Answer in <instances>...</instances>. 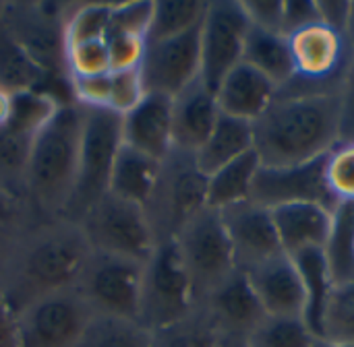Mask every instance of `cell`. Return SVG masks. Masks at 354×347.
I'll return each mask as SVG.
<instances>
[{"mask_svg": "<svg viewBox=\"0 0 354 347\" xmlns=\"http://www.w3.org/2000/svg\"><path fill=\"white\" fill-rule=\"evenodd\" d=\"M89 252L79 224L64 217L27 221L0 275V292L12 315L48 294L73 288Z\"/></svg>", "mask_w": 354, "mask_h": 347, "instance_id": "6da1fadb", "label": "cell"}, {"mask_svg": "<svg viewBox=\"0 0 354 347\" xmlns=\"http://www.w3.org/2000/svg\"><path fill=\"white\" fill-rule=\"evenodd\" d=\"M338 143V93H278L272 106L253 122V151L263 168L317 161Z\"/></svg>", "mask_w": 354, "mask_h": 347, "instance_id": "7a4b0ae2", "label": "cell"}, {"mask_svg": "<svg viewBox=\"0 0 354 347\" xmlns=\"http://www.w3.org/2000/svg\"><path fill=\"white\" fill-rule=\"evenodd\" d=\"M83 137V108L62 103L31 145L25 207L33 221L58 219L71 201Z\"/></svg>", "mask_w": 354, "mask_h": 347, "instance_id": "3957f363", "label": "cell"}, {"mask_svg": "<svg viewBox=\"0 0 354 347\" xmlns=\"http://www.w3.org/2000/svg\"><path fill=\"white\" fill-rule=\"evenodd\" d=\"M292 54V81L278 93L319 95L338 93L354 60L346 35L326 23H313L288 35Z\"/></svg>", "mask_w": 354, "mask_h": 347, "instance_id": "277c9868", "label": "cell"}, {"mask_svg": "<svg viewBox=\"0 0 354 347\" xmlns=\"http://www.w3.org/2000/svg\"><path fill=\"white\" fill-rule=\"evenodd\" d=\"M71 4L0 2V23L27 58L54 83H66L64 21Z\"/></svg>", "mask_w": 354, "mask_h": 347, "instance_id": "5b68a950", "label": "cell"}, {"mask_svg": "<svg viewBox=\"0 0 354 347\" xmlns=\"http://www.w3.org/2000/svg\"><path fill=\"white\" fill-rule=\"evenodd\" d=\"M172 240L197 306L239 271L220 211L212 207L195 213Z\"/></svg>", "mask_w": 354, "mask_h": 347, "instance_id": "8992f818", "label": "cell"}, {"mask_svg": "<svg viewBox=\"0 0 354 347\" xmlns=\"http://www.w3.org/2000/svg\"><path fill=\"white\" fill-rule=\"evenodd\" d=\"M122 145L120 116L110 110L83 108V137L79 151V168L64 219L79 221L81 215L108 195L112 166Z\"/></svg>", "mask_w": 354, "mask_h": 347, "instance_id": "52a82bcc", "label": "cell"}, {"mask_svg": "<svg viewBox=\"0 0 354 347\" xmlns=\"http://www.w3.org/2000/svg\"><path fill=\"white\" fill-rule=\"evenodd\" d=\"M197 308L174 240L156 244L141 269L137 323L149 333L187 319Z\"/></svg>", "mask_w": 354, "mask_h": 347, "instance_id": "ba28073f", "label": "cell"}, {"mask_svg": "<svg viewBox=\"0 0 354 347\" xmlns=\"http://www.w3.org/2000/svg\"><path fill=\"white\" fill-rule=\"evenodd\" d=\"M205 190L207 176L199 172L193 155L172 149L162 159L156 188L145 205L158 244L172 240L195 213L207 207Z\"/></svg>", "mask_w": 354, "mask_h": 347, "instance_id": "9c48e42d", "label": "cell"}, {"mask_svg": "<svg viewBox=\"0 0 354 347\" xmlns=\"http://www.w3.org/2000/svg\"><path fill=\"white\" fill-rule=\"evenodd\" d=\"M77 224L91 250L137 263H145L158 244L145 209L110 192L93 203Z\"/></svg>", "mask_w": 354, "mask_h": 347, "instance_id": "30bf717a", "label": "cell"}, {"mask_svg": "<svg viewBox=\"0 0 354 347\" xmlns=\"http://www.w3.org/2000/svg\"><path fill=\"white\" fill-rule=\"evenodd\" d=\"M143 263L91 250L75 284L93 317L137 321Z\"/></svg>", "mask_w": 354, "mask_h": 347, "instance_id": "8fae6325", "label": "cell"}, {"mask_svg": "<svg viewBox=\"0 0 354 347\" xmlns=\"http://www.w3.org/2000/svg\"><path fill=\"white\" fill-rule=\"evenodd\" d=\"M91 319L75 286L48 294L15 315L17 347H75Z\"/></svg>", "mask_w": 354, "mask_h": 347, "instance_id": "7c38bea8", "label": "cell"}, {"mask_svg": "<svg viewBox=\"0 0 354 347\" xmlns=\"http://www.w3.org/2000/svg\"><path fill=\"white\" fill-rule=\"evenodd\" d=\"M249 19L241 0L207 2L199 27L201 75L199 79L216 91L222 79L243 62Z\"/></svg>", "mask_w": 354, "mask_h": 347, "instance_id": "4fadbf2b", "label": "cell"}, {"mask_svg": "<svg viewBox=\"0 0 354 347\" xmlns=\"http://www.w3.org/2000/svg\"><path fill=\"white\" fill-rule=\"evenodd\" d=\"M201 27V25H199ZM199 27L162 41H147L139 64L145 93L174 97L201 75Z\"/></svg>", "mask_w": 354, "mask_h": 347, "instance_id": "5bb4252c", "label": "cell"}, {"mask_svg": "<svg viewBox=\"0 0 354 347\" xmlns=\"http://www.w3.org/2000/svg\"><path fill=\"white\" fill-rule=\"evenodd\" d=\"M253 203L276 209L292 203H315L328 209H336L338 201L326 182V157L290 168H259L251 199Z\"/></svg>", "mask_w": 354, "mask_h": 347, "instance_id": "9a60e30c", "label": "cell"}, {"mask_svg": "<svg viewBox=\"0 0 354 347\" xmlns=\"http://www.w3.org/2000/svg\"><path fill=\"white\" fill-rule=\"evenodd\" d=\"M220 217L232 246L236 269L241 273H247L270 259L284 255L270 209L253 201H245L222 209Z\"/></svg>", "mask_w": 354, "mask_h": 347, "instance_id": "2e32d148", "label": "cell"}, {"mask_svg": "<svg viewBox=\"0 0 354 347\" xmlns=\"http://www.w3.org/2000/svg\"><path fill=\"white\" fill-rule=\"evenodd\" d=\"M197 308L205 313L218 335H234L245 339L266 319L247 275L241 271L228 277Z\"/></svg>", "mask_w": 354, "mask_h": 347, "instance_id": "e0dca14e", "label": "cell"}, {"mask_svg": "<svg viewBox=\"0 0 354 347\" xmlns=\"http://www.w3.org/2000/svg\"><path fill=\"white\" fill-rule=\"evenodd\" d=\"M122 145L133 147L158 161L172 151V97L145 93L120 116Z\"/></svg>", "mask_w": 354, "mask_h": 347, "instance_id": "ac0fdd59", "label": "cell"}, {"mask_svg": "<svg viewBox=\"0 0 354 347\" xmlns=\"http://www.w3.org/2000/svg\"><path fill=\"white\" fill-rule=\"evenodd\" d=\"M245 275L266 317H305V290L299 269L290 257H274Z\"/></svg>", "mask_w": 354, "mask_h": 347, "instance_id": "d6986e66", "label": "cell"}, {"mask_svg": "<svg viewBox=\"0 0 354 347\" xmlns=\"http://www.w3.org/2000/svg\"><path fill=\"white\" fill-rule=\"evenodd\" d=\"M220 114L216 93L201 79L191 83L172 97V149L195 155L212 135Z\"/></svg>", "mask_w": 354, "mask_h": 347, "instance_id": "ffe728a7", "label": "cell"}, {"mask_svg": "<svg viewBox=\"0 0 354 347\" xmlns=\"http://www.w3.org/2000/svg\"><path fill=\"white\" fill-rule=\"evenodd\" d=\"M332 209L315 203H292L272 209L280 248L295 259L307 250H324L332 228Z\"/></svg>", "mask_w": 354, "mask_h": 347, "instance_id": "44dd1931", "label": "cell"}, {"mask_svg": "<svg viewBox=\"0 0 354 347\" xmlns=\"http://www.w3.org/2000/svg\"><path fill=\"white\" fill-rule=\"evenodd\" d=\"M214 93L222 114L253 124L272 106L278 87L266 75L241 62L222 79Z\"/></svg>", "mask_w": 354, "mask_h": 347, "instance_id": "7402d4cb", "label": "cell"}, {"mask_svg": "<svg viewBox=\"0 0 354 347\" xmlns=\"http://www.w3.org/2000/svg\"><path fill=\"white\" fill-rule=\"evenodd\" d=\"M253 151V124L220 114L212 135L193 155L203 176H212L220 168Z\"/></svg>", "mask_w": 354, "mask_h": 347, "instance_id": "603a6c76", "label": "cell"}, {"mask_svg": "<svg viewBox=\"0 0 354 347\" xmlns=\"http://www.w3.org/2000/svg\"><path fill=\"white\" fill-rule=\"evenodd\" d=\"M160 168H162V161H158L133 147L120 145L114 166H112L108 192L145 209V205L156 188Z\"/></svg>", "mask_w": 354, "mask_h": 347, "instance_id": "cb8c5ba5", "label": "cell"}, {"mask_svg": "<svg viewBox=\"0 0 354 347\" xmlns=\"http://www.w3.org/2000/svg\"><path fill=\"white\" fill-rule=\"evenodd\" d=\"M243 62L266 75L278 87V91L284 89L295 75L288 37L284 33L253 27L251 23L245 39Z\"/></svg>", "mask_w": 354, "mask_h": 347, "instance_id": "d4e9b609", "label": "cell"}, {"mask_svg": "<svg viewBox=\"0 0 354 347\" xmlns=\"http://www.w3.org/2000/svg\"><path fill=\"white\" fill-rule=\"evenodd\" d=\"M292 261L299 269L303 290H305V317L303 319L307 327L313 331V335L322 337L326 308L334 292V281H332L324 250H307L303 255H297Z\"/></svg>", "mask_w": 354, "mask_h": 347, "instance_id": "484cf974", "label": "cell"}, {"mask_svg": "<svg viewBox=\"0 0 354 347\" xmlns=\"http://www.w3.org/2000/svg\"><path fill=\"white\" fill-rule=\"evenodd\" d=\"M259 168L261 163L255 151H251L234 159L232 163L220 168L212 176H207V190H205L207 207L222 211L232 205L249 201Z\"/></svg>", "mask_w": 354, "mask_h": 347, "instance_id": "4316f807", "label": "cell"}, {"mask_svg": "<svg viewBox=\"0 0 354 347\" xmlns=\"http://www.w3.org/2000/svg\"><path fill=\"white\" fill-rule=\"evenodd\" d=\"M324 257L336 286L354 281V203H338L332 213L330 236L324 246Z\"/></svg>", "mask_w": 354, "mask_h": 347, "instance_id": "83f0119b", "label": "cell"}, {"mask_svg": "<svg viewBox=\"0 0 354 347\" xmlns=\"http://www.w3.org/2000/svg\"><path fill=\"white\" fill-rule=\"evenodd\" d=\"M33 141L35 137L19 132L8 124L0 126V188L23 205H25L27 163H29Z\"/></svg>", "mask_w": 354, "mask_h": 347, "instance_id": "f1b7e54d", "label": "cell"}, {"mask_svg": "<svg viewBox=\"0 0 354 347\" xmlns=\"http://www.w3.org/2000/svg\"><path fill=\"white\" fill-rule=\"evenodd\" d=\"M207 2L203 0H160L153 2L147 41H162L197 29Z\"/></svg>", "mask_w": 354, "mask_h": 347, "instance_id": "f546056e", "label": "cell"}, {"mask_svg": "<svg viewBox=\"0 0 354 347\" xmlns=\"http://www.w3.org/2000/svg\"><path fill=\"white\" fill-rule=\"evenodd\" d=\"M151 333L129 319L93 317L75 347H149Z\"/></svg>", "mask_w": 354, "mask_h": 347, "instance_id": "4dcf8cb0", "label": "cell"}, {"mask_svg": "<svg viewBox=\"0 0 354 347\" xmlns=\"http://www.w3.org/2000/svg\"><path fill=\"white\" fill-rule=\"evenodd\" d=\"M313 331L297 317H266L247 337L249 347H311Z\"/></svg>", "mask_w": 354, "mask_h": 347, "instance_id": "1f68e13d", "label": "cell"}, {"mask_svg": "<svg viewBox=\"0 0 354 347\" xmlns=\"http://www.w3.org/2000/svg\"><path fill=\"white\" fill-rule=\"evenodd\" d=\"M218 333L205 313L195 308L187 319L151 331L149 347H216Z\"/></svg>", "mask_w": 354, "mask_h": 347, "instance_id": "d6a6232c", "label": "cell"}, {"mask_svg": "<svg viewBox=\"0 0 354 347\" xmlns=\"http://www.w3.org/2000/svg\"><path fill=\"white\" fill-rule=\"evenodd\" d=\"M112 4L87 2V4H71L64 21V43H81L93 39H106L110 27Z\"/></svg>", "mask_w": 354, "mask_h": 347, "instance_id": "836d02e7", "label": "cell"}, {"mask_svg": "<svg viewBox=\"0 0 354 347\" xmlns=\"http://www.w3.org/2000/svg\"><path fill=\"white\" fill-rule=\"evenodd\" d=\"M322 337L354 346V281L334 288L326 308Z\"/></svg>", "mask_w": 354, "mask_h": 347, "instance_id": "e575fe53", "label": "cell"}, {"mask_svg": "<svg viewBox=\"0 0 354 347\" xmlns=\"http://www.w3.org/2000/svg\"><path fill=\"white\" fill-rule=\"evenodd\" d=\"M326 182L338 203H354V141L338 143L326 155Z\"/></svg>", "mask_w": 354, "mask_h": 347, "instance_id": "d590c367", "label": "cell"}, {"mask_svg": "<svg viewBox=\"0 0 354 347\" xmlns=\"http://www.w3.org/2000/svg\"><path fill=\"white\" fill-rule=\"evenodd\" d=\"M64 66H66L68 79L91 77V75H102V72L112 70L106 39H93V41H81V43L66 46Z\"/></svg>", "mask_w": 354, "mask_h": 347, "instance_id": "8d00e7d4", "label": "cell"}, {"mask_svg": "<svg viewBox=\"0 0 354 347\" xmlns=\"http://www.w3.org/2000/svg\"><path fill=\"white\" fill-rule=\"evenodd\" d=\"M151 8L153 2L141 0V2H120L112 4L110 14V27L108 35H133L147 39L149 23H151Z\"/></svg>", "mask_w": 354, "mask_h": 347, "instance_id": "74e56055", "label": "cell"}, {"mask_svg": "<svg viewBox=\"0 0 354 347\" xmlns=\"http://www.w3.org/2000/svg\"><path fill=\"white\" fill-rule=\"evenodd\" d=\"M143 95H145V87H143L139 68L112 70L110 101H108V110H110V112L122 116V114H127Z\"/></svg>", "mask_w": 354, "mask_h": 347, "instance_id": "f35d334b", "label": "cell"}, {"mask_svg": "<svg viewBox=\"0 0 354 347\" xmlns=\"http://www.w3.org/2000/svg\"><path fill=\"white\" fill-rule=\"evenodd\" d=\"M243 10L253 27L282 33V8L280 0H241Z\"/></svg>", "mask_w": 354, "mask_h": 347, "instance_id": "ab89813d", "label": "cell"}, {"mask_svg": "<svg viewBox=\"0 0 354 347\" xmlns=\"http://www.w3.org/2000/svg\"><path fill=\"white\" fill-rule=\"evenodd\" d=\"M319 8L317 0H284L282 8V33L288 37L295 31L319 23Z\"/></svg>", "mask_w": 354, "mask_h": 347, "instance_id": "60d3db41", "label": "cell"}, {"mask_svg": "<svg viewBox=\"0 0 354 347\" xmlns=\"http://www.w3.org/2000/svg\"><path fill=\"white\" fill-rule=\"evenodd\" d=\"M338 116H340V143L354 141V60L338 89Z\"/></svg>", "mask_w": 354, "mask_h": 347, "instance_id": "b9f144b4", "label": "cell"}, {"mask_svg": "<svg viewBox=\"0 0 354 347\" xmlns=\"http://www.w3.org/2000/svg\"><path fill=\"white\" fill-rule=\"evenodd\" d=\"M348 6H351V0H317L322 23H326L342 33H344L346 17H348Z\"/></svg>", "mask_w": 354, "mask_h": 347, "instance_id": "7bdbcfd3", "label": "cell"}, {"mask_svg": "<svg viewBox=\"0 0 354 347\" xmlns=\"http://www.w3.org/2000/svg\"><path fill=\"white\" fill-rule=\"evenodd\" d=\"M25 221H33L25 209L23 203H19L17 199H12L10 195H6L0 188V226L6 224H25Z\"/></svg>", "mask_w": 354, "mask_h": 347, "instance_id": "ee69618b", "label": "cell"}, {"mask_svg": "<svg viewBox=\"0 0 354 347\" xmlns=\"http://www.w3.org/2000/svg\"><path fill=\"white\" fill-rule=\"evenodd\" d=\"M0 347H17V325L15 315L8 308L0 292Z\"/></svg>", "mask_w": 354, "mask_h": 347, "instance_id": "f6af8a7d", "label": "cell"}, {"mask_svg": "<svg viewBox=\"0 0 354 347\" xmlns=\"http://www.w3.org/2000/svg\"><path fill=\"white\" fill-rule=\"evenodd\" d=\"M27 224V221H25ZM25 224H6V226H0V275L12 255V248L17 244V238L21 234V228Z\"/></svg>", "mask_w": 354, "mask_h": 347, "instance_id": "bcb514c9", "label": "cell"}, {"mask_svg": "<svg viewBox=\"0 0 354 347\" xmlns=\"http://www.w3.org/2000/svg\"><path fill=\"white\" fill-rule=\"evenodd\" d=\"M10 108H12V93L6 91L4 87H0V126H4L8 122Z\"/></svg>", "mask_w": 354, "mask_h": 347, "instance_id": "7dc6e473", "label": "cell"}, {"mask_svg": "<svg viewBox=\"0 0 354 347\" xmlns=\"http://www.w3.org/2000/svg\"><path fill=\"white\" fill-rule=\"evenodd\" d=\"M344 35H346V41H348V46L353 48L354 52V0H351V6H348V17H346V25H344Z\"/></svg>", "mask_w": 354, "mask_h": 347, "instance_id": "c3c4849f", "label": "cell"}, {"mask_svg": "<svg viewBox=\"0 0 354 347\" xmlns=\"http://www.w3.org/2000/svg\"><path fill=\"white\" fill-rule=\"evenodd\" d=\"M216 347H249L245 337H234V335H218Z\"/></svg>", "mask_w": 354, "mask_h": 347, "instance_id": "681fc988", "label": "cell"}, {"mask_svg": "<svg viewBox=\"0 0 354 347\" xmlns=\"http://www.w3.org/2000/svg\"><path fill=\"white\" fill-rule=\"evenodd\" d=\"M311 347H354L348 344H340V341H332V339H324V337H315Z\"/></svg>", "mask_w": 354, "mask_h": 347, "instance_id": "f907efd6", "label": "cell"}]
</instances>
